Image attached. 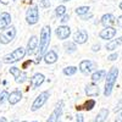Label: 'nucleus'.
Returning a JSON list of instances; mask_svg holds the SVG:
<instances>
[{"mask_svg":"<svg viewBox=\"0 0 122 122\" xmlns=\"http://www.w3.org/2000/svg\"><path fill=\"white\" fill-rule=\"evenodd\" d=\"M50 39H51V28L49 26H44L40 32V39H39V56L42 57L43 54L46 53V49L49 48Z\"/></svg>","mask_w":122,"mask_h":122,"instance_id":"f257e3e1","label":"nucleus"},{"mask_svg":"<svg viewBox=\"0 0 122 122\" xmlns=\"http://www.w3.org/2000/svg\"><path fill=\"white\" fill-rule=\"evenodd\" d=\"M117 77H118V68L116 66H112L107 72L106 81H105V88H104V95L105 97H109L111 94L112 88H114L116 81H117Z\"/></svg>","mask_w":122,"mask_h":122,"instance_id":"f03ea898","label":"nucleus"},{"mask_svg":"<svg viewBox=\"0 0 122 122\" xmlns=\"http://www.w3.org/2000/svg\"><path fill=\"white\" fill-rule=\"evenodd\" d=\"M26 54H27V50H25V48H22V46H20V48L15 49L11 54L5 55L3 61H4L5 64H14V62L20 61L21 59H23Z\"/></svg>","mask_w":122,"mask_h":122,"instance_id":"7ed1b4c3","label":"nucleus"},{"mask_svg":"<svg viewBox=\"0 0 122 122\" xmlns=\"http://www.w3.org/2000/svg\"><path fill=\"white\" fill-rule=\"evenodd\" d=\"M15 36H16V28L14 26H9L6 29L1 30V33H0V43L6 45L10 42H12Z\"/></svg>","mask_w":122,"mask_h":122,"instance_id":"20e7f679","label":"nucleus"},{"mask_svg":"<svg viewBox=\"0 0 122 122\" xmlns=\"http://www.w3.org/2000/svg\"><path fill=\"white\" fill-rule=\"evenodd\" d=\"M39 20V10L37 5L29 6L26 12V21L28 25H36Z\"/></svg>","mask_w":122,"mask_h":122,"instance_id":"39448f33","label":"nucleus"},{"mask_svg":"<svg viewBox=\"0 0 122 122\" xmlns=\"http://www.w3.org/2000/svg\"><path fill=\"white\" fill-rule=\"evenodd\" d=\"M49 95H50V93H49L48 90L42 92V93H40V94L34 99L32 106H30V111H37V110H39L40 107H42V106L46 103V100H48Z\"/></svg>","mask_w":122,"mask_h":122,"instance_id":"423d86ee","label":"nucleus"},{"mask_svg":"<svg viewBox=\"0 0 122 122\" xmlns=\"http://www.w3.org/2000/svg\"><path fill=\"white\" fill-rule=\"evenodd\" d=\"M62 110H64V101L60 100L59 103L56 104L54 111L51 112V115L49 116V118H48L46 122H57L59 118L61 117V115H62Z\"/></svg>","mask_w":122,"mask_h":122,"instance_id":"0eeeda50","label":"nucleus"},{"mask_svg":"<svg viewBox=\"0 0 122 122\" xmlns=\"http://www.w3.org/2000/svg\"><path fill=\"white\" fill-rule=\"evenodd\" d=\"M10 73H11L16 81V83H23L27 81V75L26 72H23V71H21L18 67H10Z\"/></svg>","mask_w":122,"mask_h":122,"instance_id":"6e6552de","label":"nucleus"},{"mask_svg":"<svg viewBox=\"0 0 122 122\" xmlns=\"http://www.w3.org/2000/svg\"><path fill=\"white\" fill-rule=\"evenodd\" d=\"M95 68H97V65L90 60H83V61H81V64H79V71L84 75L93 72Z\"/></svg>","mask_w":122,"mask_h":122,"instance_id":"1a4fd4ad","label":"nucleus"},{"mask_svg":"<svg viewBox=\"0 0 122 122\" xmlns=\"http://www.w3.org/2000/svg\"><path fill=\"white\" fill-rule=\"evenodd\" d=\"M115 36H116V29L114 27H105L99 33V37L101 39H105V40H111Z\"/></svg>","mask_w":122,"mask_h":122,"instance_id":"9d476101","label":"nucleus"},{"mask_svg":"<svg viewBox=\"0 0 122 122\" xmlns=\"http://www.w3.org/2000/svg\"><path fill=\"white\" fill-rule=\"evenodd\" d=\"M55 34H56V36H57V38H59V39H61V40L67 39V38L70 37V34H71V28H70V27H67V26H60V27H57V28H56Z\"/></svg>","mask_w":122,"mask_h":122,"instance_id":"9b49d317","label":"nucleus"},{"mask_svg":"<svg viewBox=\"0 0 122 122\" xmlns=\"http://www.w3.org/2000/svg\"><path fill=\"white\" fill-rule=\"evenodd\" d=\"M73 39L76 44H84L88 39V33L84 29H78L73 36Z\"/></svg>","mask_w":122,"mask_h":122,"instance_id":"f8f14e48","label":"nucleus"},{"mask_svg":"<svg viewBox=\"0 0 122 122\" xmlns=\"http://www.w3.org/2000/svg\"><path fill=\"white\" fill-rule=\"evenodd\" d=\"M9 26H11V16L7 12L0 14V30L6 29Z\"/></svg>","mask_w":122,"mask_h":122,"instance_id":"ddd939ff","label":"nucleus"},{"mask_svg":"<svg viewBox=\"0 0 122 122\" xmlns=\"http://www.w3.org/2000/svg\"><path fill=\"white\" fill-rule=\"evenodd\" d=\"M100 23L104 27H112L116 23V18L112 14H106V15H104L103 17H101Z\"/></svg>","mask_w":122,"mask_h":122,"instance_id":"4468645a","label":"nucleus"},{"mask_svg":"<svg viewBox=\"0 0 122 122\" xmlns=\"http://www.w3.org/2000/svg\"><path fill=\"white\" fill-rule=\"evenodd\" d=\"M44 79H45L44 75H42V73H36L32 78H30V86H32V89L39 88L40 86L43 84Z\"/></svg>","mask_w":122,"mask_h":122,"instance_id":"2eb2a0df","label":"nucleus"},{"mask_svg":"<svg viewBox=\"0 0 122 122\" xmlns=\"http://www.w3.org/2000/svg\"><path fill=\"white\" fill-rule=\"evenodd\" d=\"M38 38L36 37V36H33V37H30L29 38V40H28V43H27V54L29 55V54H33L36 50H37V48H38Z\"/></svg>","mask_w":122,"mask_h":122,"instance_id":"dca6fc26","label":"nucleus"},{"mask_svg":"<svg viewBox=\"0 0 122 122\" xmlns=\"http://www.w3.org/2000/svg\"><path fill=\"white\" fill-rule=\"evenodd\" d=\"M100 93V89L95 83H89L86 86V94L88 97H98Z\"/></svg>","mask_w":122,"mask_h":122,"instance_id":"f3484780","label":"nucleus"},{"mask_svg":"<svg viewBox=\"0 0 122 122\" xmlns=\"http://www.w3.org/2000/svg\"><path fill=\"white\" fill-rule=\"evenodd\" d=\"M21 99H22V93H21V92H20V90H14L12 93H10L7 101H9L11 105H15V104H17Z\"/></svg>","mask_w":122,"mask_h":122,"instance_id":"a211bd4d","label":"nucleus"},{"mask_svg":"<svg viewBox=\"0 0 122 122\" xmlns=\"http://www.w3.org/2000/svg\"><path fill=\"white\" fill-rule=\"evenodd\" d=\"M44 61L46 64H54V62H56V60H57V54H56V51H54V50H49V51H46L45 54H44Z\"/></svg>","mask_w":122,"mask_h":122,"instance_id":"6ab92c4d","label":"nucleus"},{"mask_svg":"<svg viewBox=\"0 0 122 122\" xmlns=\"http://www.w3.org/2000/svg\"><path fill=\"white\" fill-rule=\"evenodd\" d=\"M121 44H122V37H120L117 39H111L110 42H107L105 48H106V50H109V51H114V50L117 49Z\"/></svg>","mask_w":122,"mask_h":122,"instance_id":"aec40b11","label":"nucleus"},{"mask_svg":"<svg viewBox=\"0 0 122 122\" xmlns=\"http://www.w3.org/2000/svg\"><path fill=\"white\" fill-rule=\"evenodd\" d=\"M107 116H109V110L103 107V109H100V111L98 112V115L95 116V120L93 122H105Z\"/></svg>","mask_w":122,"mask_h":122,"instance_id":"412c9836","label":"nucleus"},{"mask_svg":"<svg viewBox=\"0 0 122 122\" xmlns=\"http://www.w3.org/2000/svg\"><path fill=\"white\" fill-rule=\"evenodd\" d=\"M106 76V71L104 70H99V71H95V72L92 75V81L93 83H97V82H100L101 79Z\"/></svg>","mask_w":122,"mask_h":122,"instance_id":"4be33fe9","label":"nucleus"},{"mask_svg":"<svg viewBox=\"0 0 122 122\" xmlns=\"http://www.w3.org/2000/svg\"><path fill=\"white\" fill-rule=\"evenodd\" d=\"M77 72V67L76 66H67L64 68V75L66 76H72Z\"/></svg>","mask_w":122,"mask_h":122,"instance_id":"5701e85b","label":"nucleus"},{"mask_svg":"<svg viewBox=\"0 0 122 122\" xmlns=\"http://www.w3.org/2000/svg\"><path fill=\"white\" fill-rule=\"evenodd\" d=\"M89 7L88 6H79V7H77L76 9V14L78 15V16H83V15H86V14H88L89 12Z\"/></svg>","mask_w":122,"mask_h":122,"instance_id":"b1692460","label":"nucleus"},{"mask_svg":"<svg viewBox=\"0 0 122 122\" xmlns=\"http://www.w3.org/2000/svg\"><path fill=\"white\" fill-rule=\"evenodd\" d=\"M55 14H56V16H57V17H62L64 15H66V7H65L64 5L57 6V7H56V10H55Z\"/></svg>","mask_w":122,"mask_h":122,"instance_id":"393cba45","label":"nucleus"},{"mask_svg":"<svg viewBox=\"0 0 122 122\" xmlns=\"http://www.w3.org/2000/svg\"><path fill=\"white\" fill-rule=\"evenodd\" d=\"M65 48H66V51L67 53H73V51H76V45H75V43H65Z\"/></svg>","mask_w":122,"mask_h":122,"instance_id":"a878e982","label":"nucleus"},{"mask_svg":"<svg viewBox=\"0 0 122 122\" xmlns=\"http://www.w3.org/2000/svg\"><path fill=\"white\" fill-rule=\"evenodd\" d=\"M9 93L6 90H4V92H1V93H0V104H3L5 100H9Z\"/></svg>","mask_w":122,"mask_h":122,"instance_id":"bb28decb","label":"nucleus"},{"mask_svg":"<svg viewBox=\"0 0 122 122\" xmlns=\"http://www.w3.org/2000/svg\"><path fill=\"white\" fill-rule=\"evenodd\" d=\"M95 106V101L94 100H88L87 103H86V105H84V109L87 110V111H89V110H92Z\"/></svg>","mask_w":122,"mask_h":122,"instance_id":"cd10ccee","label":"nucleus"},{"mask_svg":"<svg viewBox=\"0 0 122 122\" xmlns=\"http://www.w3.org/2000/svg\"><path fill=\"white\" fill-rule=\"evenodd\" d=\"M122 110V99L118 101V103L116 104V106H115V109H114V111L115 112H117V111H121Z\"/></svg>","mask_w":122,"mask_h":122,"instance_id":"c85d7f7f","label":"nucleus"},{"mask_svg":"<svg viewBox=\"0 0 122 122\" xmlns=\"http://www.w3.org/2000/svg\"><path fill=\"white\" fill-rule=\"evenodd\" d=\"M76 122H84V117L82 114H77L76 115Z\"/></svg>","mask_w":122,"mask_h":122,"instance_id":"c756f323","label":"nucleus"},{"mask_svg":"<svg viewBox=\"0 0 122 122\" xmlns=\"http://www.w3.org/2000/svg\"><path fill=\"white\" fill-rule=\"evenodd\" d=\"M117 57H118V54H117V53H114V54H111V55L107 57V60H109V61H115Z\"/></svg>","mask_w":122,"mask_h":122,"instance_id":"7c9ffc66","label":"nucleus"},{"mask_svg":"<svg viewBox=\"0 0 122 122\" xmlns=\"http://www.w3.org/2000/svg\"><path fill=\"white\" fill-rule=\"evenodd\" d=\"M68 20H70V16H68V15H64V16H62V18H61L60 21H61V23L64 25V23H66V22L68 21Z\"/></svg>","mask_w":122,"mask_h":122,"instance_id":"2f4dec72","label":"nucleus"},{"mask_svg":"<svg viewBox=\"0 0 122 122\" xmlns=\"http://www.w3.org/2000/svg\"><path fill=\"white\" fill-rule=\"evenodd\" d=\"M92 17H93V14H90V12H88V14H86L83 16H81V18H82V20H89Z\"/></svg>","mask_w":122,"mask_h":122,"instance_id":"473e14b6","label":"nucleus"},{"mask_svg":"<svg viewBox=\"0 0 122 122\" xmlns=\"http://www.w3.org/2000/svg\"><path fill=\"white\" fill-rule=\"evenodd\" d=\"M42 5H43L44 7H49V6H50L49 0H42Z\"/></svg>","mask_w":122,"mask_h":122,"instance_id":"72a5a7b5","label":"nucleus"},{"mask_svg":"<svg viewBox=\"0 0 122 122\" xmlns=\"http://www.w3.org/2000/svg\"><path fill=\"white\" fill-rule=\"evenodd\" d=\"M115 122H122V112H120L117 115V117L115 118Z\"/></svg>","mask_w":122,"mask_h":122,"instance_id":"f704fd0d","label":"nucleus"},{"mask_svg":"<svg viewBox=\"0 0 122 122\" xmlns=\"http://www.w3.org/2000/svg\"><path fill=\"white\" fill-rule=\"evenodd\" d=\"M117 26L122 28V16H118V18H117Z\"/></svg>","mask_w":122,"mask_h":122,"instance_id":"c9c22d12","label":"nucleus"},{"mask_svg":"<svg viewBox=\"0 0 122 122\" xmlns=\"http://www.w3.org/2000/svg\"><path fill=\"white\" fill-rule=\"evenodd\" d=\"M99 50H100V44L93 45V51H99Z\"/></svg>","mask_w":122,"mask_h":122,"instance_id":"e433bc0d","label":"nucleus"},{"mask_svg":"<svg viewBox=\"0 0 122 122\" xmlns=\"http://www.w3.org/2000/svg\"><path fill=\"white\" fill-rule=\"evenodd\" d=\"M0 122H7L5 117H0Z\"/></svg>","mask_w":122,"mask_h":122,"instance_id":"4c0bfd02","label":"nucleus"},{"mask_svg":"<svg viewBox=\"0 0 122 122\" xmlns=\"http://www.w3.org/2000/svg\"><path fill=\"white\" fill-rule=\"evenodd\" d=\"M120 9H121V10H122V1H121V3H120Z\"/></svg>","mask_w":122,"mask_h":122,"instance_id":"58836bf2","label":"nucleus"},{"mask_svg":"<svg viewBox=\"0 0 122 122\" xmlns=\"http://www.w3.org/2000/svg\"><path fill=\"white\" fill-rule=\"evenodd\" d=\"M61 1H70V0H61Z\"/></svg>","mask_w":122,"mask_h":122,"instance_id":"ea45409f","label":"nucleus"},{"mask_svg":"<svg viewBox=\"0 0 122 122\" xmlns=\"http://www.w3.org/2000/svg\"><path fill=\"white\" fill-rule=\"evenodd\" d=\"M12 122H18V121H12Z\"/></svg>","mask_w":122,"mask_h":122,"instance_id":"a19ab883","label":"nucleus"},{"mask_svg":"<svg viewBox=\"0 0 122 122\" xmlns=\"http://www.w3.org/2000/svg\"><path fill=\"white\" fill-rule=\"evenodd\" d=\"M33 122H37V121H33Z\"/></svg>","mask_w":122,"mask_h":122,"instance_id":"79ce46f5","label":"nucleus"},{"mask_svg":"<svg viewBox=\"0 0 122 122\" xmlns=\"http://www.w3.org/2000/svg\"><path fill=\"white\" fill-rule=\"evenodd\" d=\"M22 122H26V121H22Z\"/></svg>","mask_w":122,"mask_h":122,"instance_id":"37998d69","label":"nucleus"},{"mask_svg":"<svg viewBox=\"0 0 122 122\" xmlns=\"http://www.w3.org/2000/svg\"><path fill=\"white\" fill-rule=\"evenodd\" d=\"M57 122H60V121H57Z\"/></svg>","mask_w":122,"mask_h":122,"instance_id":"c03bdc74","label":"nucleus"}]
</instances>
